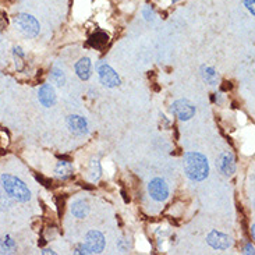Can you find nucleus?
Wrapping results in <instances>:
<instances>
[{
	"instance_id": "f257e3e1",
	"label": "nucleus",
	"mask_w": 255,
	"mask_h": 255,
	"mask_svg": "<svg viewBox=\"0 0 255 255\" xmlns=\"http://www.w3.org/2000/svg\"><path fill=\"white\" fill-rule=\"evenodd\" d=\"M184 172L193 182H202L209 174V162L200 152H187L183 158Z\"/></svg>"
},
{
	"instance_id": "f03ea898",
	"label": "nucleus",
	"mask_w": 255,
	"mask_h": 255,
	"mask_svg": "<svg viewBox=\"0 0 255 255\" xmlns=\"http://www.w3.org/2000/svg\"><path fill=\"white\" fill-rule=\"evenodd\" d=\"M0 183H1L4 193L10 198H13L14 201L24 204V202H28L31 200L30 188L18 177H14L11 174H1Z\"/></svg>"
},
{
	"instance_id": "7ed1b4c3",
	"label": "nucleus",
	"mask_w": 255,
	"mask_h": 255,
	"mask_svg": "<svg viewBox=\"0 0 255 255\" xmlns=\"http://www.w3.org/2000/svg\"><path fill=\"white\" fill-rule=\"evenodd\" d=\"M14 22H16V25L18 27V30H20L22 34H25L27 36H30V38H35V36L39 34V30H41L39 22L36 21L35 17H32L31 14H24V13H21V14H18V16L14 18Z\"/></svg>"
},
{
	"instance_id": "20e7f679",
	"label": "nucleus",
	"mask_w": 255,
	"mask_h": 255,
	"mask_svg": "<svg viewBox=\"0 0 255 255\" xmlns=\"http://www.w3.org/2000/svg\"><path fill=\"white\" fill-rule=\"evenodd\" d=\"M148 193L151 195V198L158 201V202H164L169 198V185L166 184L164 179L161 177H155L148 184Z\"/></svg>"
},
{
	"instance_id": "39448f33",
	"label": "nucleus",
	"mask_w": 255,
	"mask_h": 255,
	"mask_svg": "<svg viewBox=\"0 0 255 255\" xmlns=\"http://www.w3.org/2000/svg\"><path fill=\"white\" fill-rule=\"evenodd\" d=\"M85 248L88 254H99L105 248V236L98 230H91L85 236Z\"/></svg>"
},
{
	"instance_id": "423d86ee",
	"label": "nucleus",
	"mask_w": 255,
	"mask_h": 255,
	"mask_svg": "<svg viewBox=\"0 0 255 255\" xmlns=\"http://www.w3.org/2000/svg\"><path fill=\"white\" fill-rule=\"evenodd\" d=\"M172 113L180 120L187 122L195 116V106L187 99H179L172 105Z\"/></svg>"
},
{
	"instance_id": "0eeeda50",
	"label": "nucleus",
	"mask_w": 255,
	"mask_h": 255,
	"mask_svg": "<svg viewBox=\"0 0 255 255\" xmlns=\"http://www.w3.org/2000/svg\"><path fill=\"white\" fill-rule=\"evenodd\" d=\"M98 75H99L101 82H102L105 87H108V88H116L122 82L119 74L114 72L109 64H106V63H103V64H101L98 67Z\"/></svg>"
},
{
	"instance_id": "6e6552de",
	"label": "nucleus",
	"mask_w": 255,
	"mask_h": 255,
	"mask_svg": "<svg viewBox=\"0 0 255 255\" xmlns=\"http://www.w3.org/2000/svg\"><path fill=\"white\" fill-rule=\"evenodd\" d=\"M218 169L220 170V173L223 176H232L236 172V159L235 155L230 152V151H225L219 155L218 158V162H216Z\"/></svg>"
},
{
	"instance_id": "1a4fd4ad",
	"label": "nucleus",
	"mask_w": 255,
	"mask_h": 255,
	"mask_svg": "<svg viewBox=\"0 0 255 255\" xmlns=\"http://www.w3.org/2000/svg\"><path fill=\"white\" fill-rule=\"evenodd\" d=\"M67 127L70 130V133L74 135L82 137L85 134H88V122L85 117H82L80 114H72L67 117Z\"/></svg>"
},
{
	"instance_id": "9d476101",
	"label": "nucleus",
	"mask_w": 255,
	"mask_h": 255,
	"mask_svg": "<svg viewBox=\"0 0 255 255\" xmlns=\"http://www.w3.org/2000/svg\"><path fill=\"white\" fill-rule=\"evenodd\" d=\"M206 241L215 250H227L233 244V241L229 236L223 235L218 230H212L206 237Z\"/></svg>"
},
{
	"instance_id": "9b49d317",
	"label": "nucleus",
	"mask_w": 255,
	"mask_h": 255,
	"mask_svg": "<svg viewBox=\"0 0 255 255\" xmlns=\"http://www.w3.org/2000/svg\"><path fill=\"white\" fill-rule=\"evenodd\" d=\"M38 99L42 106L51 108L56 103V92L51 84H43L38 91Z\"/></svg>"
},
{
	"instance_id": "f8f14e48",
	"label": "nucleus",
	"mask_w": 255,
	"mask_h": 255,
	"mask_svg": "<svg viewBox=\"0 0 255 255\" xmlns=\"http://www.w3.org/2000/svg\"><path fill=\"white\" fill-rule=\"evenodd\" d=\"M91 72L92 63L88 57H82V59H80V60L75 63V73H77V75H78L81 80H84V81L90 80Z\"/></svg>"
},
{
	"instance_id": "ddd939ff",
	"label": "nucleus",
	"mask_w": 255,
	"mask_h": 255,
	"mask_svg": "<svg viewBox=\"0 0 255 255\" xmlns=\"http://www.w3.org/2000/svg\"><path fill=\"white\" fill-rule=\"evenodd\" d=\"M72 214L74 215L75 218H78V219H84L87 215L90 214V206H88V204H87L85 201L78 200V201L73 202Z\"/></svg>"
},
{
	"instance_id": "4468645a",
	"label": "nucleus",
	"mask_w": 255,
	"mask_h": 255,
	"mask_svg": "<svg viewBox=\"0 0 255 255\" xmlns=\"http://www.w3.org/2000/svg\"><path fill=\"white\" fill-rule=\"evenodd\" d=\"M201 77L205 82H208L209 85H216L219 82V75L215 72L212 67L208 66H202L201 67Z\"/></svg>"
},
{
	"instance_id": "2eb2a0df",
	"label": "nucleus",
	"mask_w": 255,
	"mask_h": 255,
	"mask_svg": "<svg viewBox=\"0 0 255 255\" xmlns=\"http://www.w3.org/2000/svg\"><path fill=\"white\" fill-rule=\"evenodd\" d=\"M55 173L56 176L59 177V179H67V177H70L73 174V164L70 162H64V161H61L57 164L56 166V169H55Z\"/></svg>"
},
{
	"instance_id": "dca6fc26",
	"label": "nucleus",
	"mask_w": 255,
	"mask_h": 255,
	"mask_svg": "<svg viewBox=\"0 0 255 255\" xmlns=\"http://www.w3.org/2000/svg\"><path fill=\"white\" fill-rule=\"evenodd\" d=\"M90 42H91L92 46H95V48H102L103 45H106V42H108V35L103 34V32H98V34H95L92 36Z\"/></svg>"
},
{
	"instance_id": "f3484780",
	"label": "nucleus",
	"mask_w": 255,
	"mask_h": 255,
	"mask_svg": "<svg viewBox=\"0 0 255 255\" xmlns=\"http://www.w3.org/2000/svg\"><path fill=\"white\" fill-rule=\"evenodd\" d=\"M51 80L55 82L57 87H63V85H64V82H66V77H64V74H63L61 70H59V69H55L53 73L51 74Z\"/></svg>"
},
{
	"instance_id": "a211bd4d",
	"label": "nucleus",
	"mask_w": 255,
	"mask_h": 255,
	"mask_svg": "<svg viewBox=\"0 0 255 255\" xmlns=\"http://www.w3.org/2000/svg\"><path fill=\"white\" fill-rule=\"evenodd\" d=\"M90 173H91V180H93V182L99 179V176H101V164H99L98 161H92Z\"/></svg>"
},
{
	"instance_id": "6ab92c4d",
	"label": "nucleus",
	"mask_w": 255,
	"mask_h": 255,
	"mask_svg": "<svg viewBox=\"0 0 255 255\" xmlns=\"http://www.w3.org/2000/svg\"><path fill=\"white\" fill-rule=\"evenodd\" d=\"M74 254L88 255V251H87L85 245H84V244H78V245H77V247H75V250H74Z\"/></svg>"
},
{
	"instance_id": "aec40b11",
	"label": "nucleus",
	"mask_w": 255,
	"mask_h": 255,
	"mask_svg": "<svg viewBox=\"0 0 255 255\" xmlns=\"http://www.w3.org/2000/svg\"><path fill=\"white\" fill-rule=\"evenodd\" d=\"M244 4H245V7H247L248 10L251 11V14L254 16V14H255V9H254L255 0H244Z\"/></svg>"
},
{
	"instance_id": "412c9836",
	"label": "nucleus",
	"mask_w": 255,
	"mask_h": 255,
	"mask_svg": "<svg viewBox=\"0 0 255 255\" xmlns=\"http://www.w3.org/2000/svg\"><path fill=\"white\" fill-rule=\"evenodd\" d=\"M144 16L146 17V20H153V11H149V7H145L144 10Z\"/></svg>"
},
{
	"instance_id": "4be33fe9",
	"label": "nucleus",
	"mask_w": 255,
	"mask_h": 255,
	"mask_svg": "<svg viewBox=\"0 0 255 255\" xmlns=\"http://www.w3.org/2000/svg\"><path fill=\"white\" fill-rule=\"evenodd\" d=\"M245 254H254V247L251 244H248L245 247Z\"/></svg>"
},
{
	"instance_id": "5701e85b",
	"label": "nucleus",
	"mask_w": 255,
	"mask_h": 255,
	"mask_svg": "<svg viewBox=\"0 0 255 255\" xmlns=\"http://www.w3.org/2000/svg\"><path fill=\"white\" fill-rule=\"evenodd\" d=\"M42 254H55V251H52V250H43Z\"/></svg>"
},
{
	"instance_id": "b1692460",
	"label": "nucleus",
	"mask_w": 255,
	"mask_h": 255,
	"mask_svg": "<svg viewBox=\"0 0 255 255\" xmlns=\"http://www.w3.org/2000/svg\"><path fill=\"white\" fill-rule=\"evenodd\" d=\"M172 1H173V3H177V1H180V0H172Z\"/></svg>"
}]
</instances>
